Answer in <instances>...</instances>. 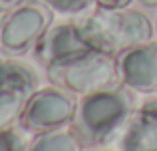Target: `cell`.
I'll return each mask as SVG.
<instances>
[{"instance_id": "1", "label": "cell", "mask_w": 157, "mask_h": 151, "mask_svg": "<svg viewBox=\"0 0 157 151\" xmlns=\"http://www.w3.org/2000/svg\"><path fill=\"white\" fill-rule=\"evenodd\" d=\"M86 38L96 50L115 54L149 42L153 26L143 12L125 6H100L78 20Z\"/></svg>"}, {"instance_id": "2", "label": "cell", "mask_w": 157, "mask_h": 151, "mask_svg": "<svg viewBox=\"0 0 157 151\" xmlns=\"http://www.w3.org/2000/svg\"><path fill=\"white\" fill-rule=\"evenodd\" d=\"M133 111V97L125 85L82 96L78 101L72 127L86 145H100L107 141Z\"/></svg>"}, {"instance_id": "3", "label": "cell", "mask_w": 157, "mask_h": 151, "mask_svg": "<svg viewBox=\"0 0 157 151\" xmlns=\"http://www.w3.org/2000/svg\"><path fill=\"white\" fill-rule=\"evenodd\" d=\"M46 72L54 85L68 89L74 96H90V93L119 85L115 58L100 50H94L68 62L48 66Z\"/></svg>"}, {"instance_id": "4", "label": "cell", "mask_w": 157, "mask_h": 151, "mask_svg": "<svg viewBox=\"0 0 157 151\" xmlns=\"http://www.w3.org/2000/svg\"><path fill=\"white\" fill-rule=\"evenodd\" d=\"M52 20V8L42 0H28L8 10L0 18V54H26L48 32Z\"/></svg>"}, {"instance_id": "5", "label": "cell", "mask_w": 157, "mask_h": 151, "mask_svg": "<svg viewBox=\"0 0 157 151\" xmlns=\"http://www.w3.org/2000/svg\"><path fill=\"white\" fill-rule=\"evenodd\" d=\"M76 108L78 101L72 92L60 85H48L30 96L20 117V125L32 133L64 127L74 119Z\"/></svg>"}, {"instance_id": "6", "label": "cell", "mask_w": 157, "mask_h": 151, "mask_svg": "<svg viewBox=\"0 0 157 151\" xmlns=\"http://www.w3.org/2000/svg\"><path fill=\"white\" fill-rule=\"evenodd\" d=\"M96 50L92 42L86 38L78 22H66L60 26L48 28V32L38 40L34 56L42 66H54L68 60L80 58Z\"/></svg>"}, {"instance_id": "7", "label": "cell", "mask_w": 157, "mask_h": 151, "mask_svg": "<svg viewBox=\"0 0 157 151\" xmlns=\"http://www.w3.org/2000/svg\"><path fill=\"white\" fill-rule=\"evenodd\" d=\"M119 84L137 93H157V44L145 42L115 58Z\"/></svg>"}, {"instance_id": "8", "label": "cell", "mask_w": 157, "mask_h": 151, "mask_svg": "<svg viewBox=\"0 0 157 151\" xmlns=\"http://www.w3.org/2000/svg\"><path fill=\"white\" fill-rule=\"evenodd\" d=\"M119 151H157V101L131 111L123 123Z\"/></svg>"}, {"instance_id": "9", "label": "cell", "mask_w": 157, "mask_h": 151, "mask_svg": "<svg viewBox=\"0 0 157 151\" xmlns=\"http://www.w3.org/2000/svg\"><path fill=\"white\" fill-rule=\"evenodd\" d=\"M34 85H12L0 92V133L10 131L22 117Z\"/></svg>"}, {"instance_id": "10", "label": "cell", "mask_w": 157, "mask_h": 151, "mask_svg": "<svg viewBox=\"0 0 157 151\" xmlns=\"http://www.w3.org/2000/svg\"><path fill=\"white\" fill-rule=\"evenodd\" d=\"M84 145L86 143L74 127H56L36 133L26 151H84Z\"/></svg>"}, {"instance_id": "11", "label": "cell", "mask_w": 157, "mask_h": 151, "mask_svg": "<svg viewBox=\"0 0 157 151\" xmlns=\"http://www.w3.org/2000/svg\"><path fill=\"white\" fill-rule=\"evenodd\" d=\"M12 85H36V77L22 64L0 60V92Z\"/></svg>"}, {"instance_id": "12", "label": "cell", "mask_w": 157, "mask_h": 151, "mask_svg": "<svg viewBox=\"0 0 157 151\" xmlns=\"http://www.w3.org/2000/svg\"><path fill=\"white\" fill-rule=\"evenodd\" d=\"M42 2H46L52 10H58L62 14H78L92 6L94 0H42Z\"/></svg>"}, {"instance_id": "13", "label": "cell", "mask_w": 157, "mask_h": 151, "mask_svg": "<svg viewBox=\"0 0 157 151\" xmlns=\"http://www.w3.org/2000/svg\"><path fill=\"white\" fill-rule=\"evenodd\" d=\"M0 151H26L24 143L14 131H4L0 133Z\"/></svg>"}, {"instance_id": "14", "label": "cell", "mask_w": 157, "mask_h": 151, "mask_svg": "<svg viewBox=\"0 0 157 151\" xmlns=\"http://www.w3.org/2000/svg\"><path fill=\"white\" fill-rule=\"evenodd\" d=\"M100 6H113V8H117V6H127V4L131 2V0H96Z\"/></svg>"}, {"instance_id": "15", "label": "cell", "mask_w": 157, "mask_h": 151, "mask_svg": "<svg viewBox=\"0 0 157 151\" xmlns=\"http://www.w3.org/2000/svg\"><path fill=\"white\" fill-rule=\"evenodd\" d=\"M24 0H0V12H8L12 8H16L18 4H22Z\"/></svg>"}, {"instance_id": "16", "label": "cell", "mask_w": 157, "mask_h": 151, "mask_svg": "<svg viewBox=\"0 0 157 151\" xmlns=\"http://www.w3.org/2000/svg\"><path fill=\"white\" fill-rule=\"evenodd\" d=\"M143 6H157V0H139Z\"/></svg>"}, {"instance_id": "17", "label": "cell", "mask_w": 157, "mask_h": 151, "mask_svg": "<svg viewBox=\"0 0 157 151\" xmlns=\"http://www.w3.org/2000/svg\"><path fill=\"white\" fill-rule=\"evenodd\" d=\"M96 151H109V149H96Z\"/></svg>"}]
</instances>
